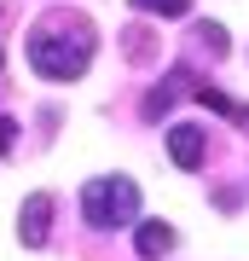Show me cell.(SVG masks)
<instances>
[{"label": "cell", "mask_w": 249, "mask_h": 261, "mask_svg": "<svg viewBox=\"0 0 249 261\" xmlns=\"http://www.w3.org/2000/svg\"><path fill=\"white\" fill-rule=\"evenodd\" d=\"M133 12H157V18H185L191 12V0H128Z\"/></svg>", "instance_id": "9"}, {"label": "cell", "mask_w": 249, "mask_h": 261, "mask_svg": "<svg viewBox=\"0 0 249 261\" xmlns=\"http://www.w3.org/2000/svg\"><path fill=\"white\" fill-rule=\"evenodd\" d=\"M197 99H203V105H209L214 116H238V105H232V99L220 93V87H197Z\"/></svg>", "instance_id": "10"}, {"label": "cell", "mask_w": 249, "mask_h": 261, "mask_svg": "<svg viewBox=\"0 0 249 261\" xmlns=\"http://www.w3.org/2000/svg\"><path fill=\"white\" fill-rule=\"evenodd\" d=\"M87 58H93L87 23L75 29V41H70V29H52V23H41L35 35H29V64H35L46 82H75V75H87Z\"/></svg>", "instance_id": "1"}, {"label": "cell", "mask_w": 249, "mask_h": 261, "mask_svg": "<svg viewBox=\"0 0 249 261\" xmlns=\"http://www.w3.org/2000/svg\"><path fill=\"white\" fill-rule=\"evenodd\" d=\"M122 41H128V64H151V58H157V47H151V29H139V23H133Z\"/></svg>", "instance_id": "8"}, {"label": "cell", "mask_w": 249, "mask_h": 261, "mask_svg": "<svg viewBox=\"0 0 249 261\" xmlns=\"http://www.w3.org/2000/svg\"><path fill=\"white\" fill-rule=\"evenodd\" d=\"M12 145H18V122H12V116H0V157H6Z\"/></svg>", "instance_id": "11"}, {"label": "cell", "mask_w": 249, "mask_h": 261, "mask_svg": "<svg viewBox=\"0 0 249 261\" xmlns=\"http://www.w3.org/2000/svg\"><path fill=\"white\" fill-rule=\"evenodd\" d=\"M168 157H174V168L197 174L203 157H209V134L197 128V122H174V128H168Z\"/></svg>", "instance_id": "4"}, {"label": "cell", "mask_w": 249, "mask_h": 261, "mask_svg": "<svg viewBox=\"0 0 249 261\" xmlns=\"http://www.w3.org/2000/svg\"><path fill=\"white\" fill-rule=\"evenodd\" d=\"M81 215L93 232H116V226H133L139 221V186L128 174H104V180H87L81 186Z\"/></svg>", "instance_id": "2"}, {"label": "cell", "mask_w": 249, "mask_h": 261, "mask_svg": "<svg viewBox=\"0 0 249 261\" xmlns=\"http://www.w3.org/2000/svg\"><path fill=\"white\" fill-rule=\"evenodd\" d=\"M214 203H220V209H238V203H243V192H238V186H226V192H214Z\"/></svg>", "instance_id": "12"}, {"label": "cell", "mask_w": 249, "mask_h": 261, "mask_svg": "<svg viewBox=\"0 0 249 261\" xmlns=\"http://www.w3.org/2000/svg\"><path fill=\"white\" fill-rule=\"evenodd\" d=\"M180 87H191V75H185V70H168V82L157 87V93H145V105H139V116H145V122H162L168 111H174Z\"/></svg>", "instance_id": "6"}, {"label": "cell", "mask_w": 249, "mask_h": 261, "mask_svg": "<svg viewBox=\"0 0 249 261\" xmlns=\"http://www.w3.org/2000/svg\"><path fill=\"white\" fill-rule=\"evenodd\" d=\"M191 41H197L209 58H226V29H220V23H197V29H191Z\"/></svg>", "instance_id": "7"}, {"label": "cell", "mask_w": 249, "mask_h": 261, "mask_svg": "<svg viewBox=\"0 0 249 261\" xmlns=\"http://www.w3.org/2000/svg\"><path fill=\"white\" fill-rule=\"evenodd\" d=\"M238 122H243V128H249V111H238Z\"/></svg>", "instance_id": "13"}, {"label": "cell", "mask_w": 249, "mask_h": 261, "mask_svg": "<svg viewBox=\"0 0 249 261\" xmlns=\"http://www.w3.org/2000/svg\"><path fill=\"white\" fill-rule=\"evenodd\" d=\"M0 64H6V53H0Z\"/></svg>", "instance_id": "14"}, {"label": "cell", "mask_w": 249, "mask_h": 261, "mask_svg": "<svg viewBox=\"0 0 249 261\" xmlns=\"http://www.w3.org/2000/svg\"><path fill=\"white\" fill-rule=\"evenodd\" d=\"M52 192H29L23 197V209H18V238H23V250H41L46 238H52Z\"/></svg>", "instance_id": "3"}, {"label": "cell", "mask_w": 249, "mask_h": 261, "mask_svg": "<svg viewBox=\"0 0 249 261\" xmlns=\"http://www.w3.org/2000/svg\"><path fill=\"white\" fill-rule=\"evenodd\" d=\"M133 250H139V261H162L174 250V226L168 221H139L133 226Z\"/></svg>", "instance_id": "5"}]
</instances>
